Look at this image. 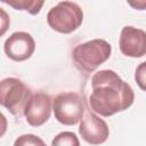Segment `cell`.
Segmentation results:
<instances>
[{"label":"cell","mask_w":146,"mask_h":146,"mask_svg":"<svg viewBox=\"0 0 146 146\" xmlns=\"http://www.w3.org/2000/svg\"><path fill=\"white\" fill-rule=\"evenodd\" d=\"M91 88L89 105L95 113L105 117L128 110L135 100L130 84L112 70L95 73L91 78Z\"/></svg>","instance_id":"obj_1"},{"label":"cell","mask_w":146,"mask_h":146,"mask_svg":"<svg viewBox=\"0 0 146 146\" xmlns=\"http://www.w3.org/2000/svg\"><path fill=\"white\" fill-rule=\"evenodd\" d=\"M111 52L112 47L106 40L94 39L78 44L73 49L72 57L78 68L91 73L110 58Z\"/></svg>","instance_id":"obj_2"},{"label":"cell","mask_w":146,"mask_h":146,"mask_svg":"<svg viewBox=\"0 0 146 146\" xmlns=\"http://www.w3.org/2000/svg\"><path fill=\"white\" fill-rule=\"evenodd\" d=\"M83 22L81 7L72 1H60L47 14L48 25L56 32L68 34L75 31Z\"/></svg>","instance_id":"obj_3"},{"label":"cell","mask_w":146,"mask_h":146,"mask_svg":"<svg viewBox=\"0 0 146 146\" xmlns=\"http://www.w3.org/2000/svg\"><path fill=\"white\" fill-rule=\"evenodd\" d=\"M31 96V90L19 79L6 78L0 83V103L15 116L24 115Z\"/></svg>","instance_id":"obj_4"},{"label":"cell","mask_w":146,"mask_h":146,"mask_svg":"<svg viewBox=\"0 0 146 146\" xmlns=\"http://www.w3.org/2000/svg\"><path fill=\"white\" fill-rule=\"evenodd\" d=\"M55 119L64 125H74L82 119L84 106L76 92H60L52 102Z\"/></svg>","instance_id":"obj_5"},{"label":"cell","mask_w":146,"mask_h":146,"mask_svg":"<svg viewBox=\"0 0 146 146\" xmlns=\"http://www.w3.org/2000/svg\"><path fill=\"white\" fill-rule=\"evenodd\" d=\"M50 114H51L50 96L42 91L32 94L24 111V116L26 117V122L32 127H40L49 120Z\"/></svg>","instance_id":"obj_6"},{"label":"cell","mask_w":146,"mask_h":146,"mask_svg":"<svg viewBox=\"0 0 146 146\" xmlns=\"http://www.w3.org/2000/svg\"><path fill=\"white\" fill-rule=\"evenodd\" d=\"M3 49L10 59L15 62H23L33 55L35 50V42L32 35L27 32H14L5 41Z\"/></svg>","instance_id":"obj_7"},{"label":"cell","mask_w":146,"mask_h":146,"mask_svg":"<svg viewBox=\"0 0 146 146\" xmlns=\"http://www.w3.org/2000/svg\"><path fill=\"white\" fill-rule=\"evenodd\" d=\"M119 47L127 57H143L146 55V32L130 25L124 26L120 34Z\"/></svg>","instance_id":"obj_8"},{"label":"cell","mask_w":146,"mask_h":146,"mask_svg":"<svg viewBox=\"0 0 146 146\" xmlns=\"http://www.w3.org/2000/svg\"><path fill=\"white\" fill-rule=\"evenodd\" d=\"M79 133L84 141L91 145H99L107 140L110 129L107 123L94 113H87L81 119Z\"/></svg>","instance_id":"obj_9"},{"label":"cell","mask_w":146,"mask_h":146,"mask_svg":"<svg viewBox=\"0 0 146 146\" xmlns=\"http://www.w3.org/2000/svg\"><path fill=\"white\" fill-rule=\"evenodd\" d=\"M16 10H26L31 15H36L41 10L44 0H1Z\"/></svg>","instance_id":"obj_10"},{"label":"cell","mask_w":146,"mask_h":146,"mask_svg":"<svg viewBox=\"0 0 146 146\" xmlns=\"http://www.w3.org/2000/svg\"><path fill=\"white\" fill-rule=\"evenodd\" d=\"M51 145L52 146H65V145H68V146H79L80 145V141L78 139V137L75 136L74 132H71V131H64V132H60L58 133L51 141Z\"/></svg>","instance_id":"obj_11"},{"label":"cell","mask_w":146,"mask_h":146,"mask_svg":"<svg viewBox=\"0 0 146 146\" xmlns=\"http://www.w3.org/2000/svg\"><path fill=\"white\" fill-rule=\"evenodd\" d=\"M15 146H29V145H44V141L39 138L38 136L35 135H31V133H27V135H23L21 137H18L15 143H14Z\"/></svg>","instance_id":"obj_12"},{"label":"cell","mask_w":146,"mask_h":146,"mask_svg":"<svg viewBox=\"0 0 146 146\" xmlns=\"http://www.w3.org/2000/svg\"><path fill=\"white\" fill-rule=\"evenodd\" d=\"M135 80L138 87L146 91V62H143L137 66L135 72Z\"/></svg>","instance_id":"obj_13"},{"label":"cell","mask_w":146,"mask_h":146,"mask_svg":"<svg viewBox=\"0 0 146 146\" xmlns=\"http://www.w3.org/2000/svg\"><path fill=\"white\" fill-rule=\"evenodd\" d=\"M127 2L136 10H146V0H127Z\"/></svg>","instance_id":"obj_14"}]
</instances>
